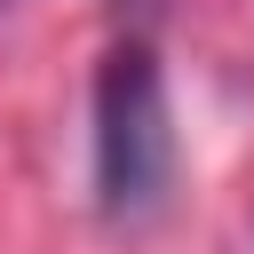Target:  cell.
<instances>
[{"mask_svg":"<svg viewBox=\"0 0 254 254\" xmlns=\"http://www.w3.org/2000/svg\"><path fill=\"white\" fill-rule=\"evenodd\" d=\"M0 8H8V0H0Z\"/></svg>","mask_w":254,"mask_h":254,"instance_id":"cell-2","label":"cell"},{"mask_svg":"<svg viewBox=\"0 0 254 254\" xmlns=\"http://www.w3.org/2000/svg\"><path fill=\"white\" fill-rule=\"evenodd\" d=\"M175 190V111L159 56L119 40L95 71V206L111 222H151Z\"/></svg>","mask_w":254,"mask_h":254,"instance_id":"cell-1","label":"cell"}]
</instances>
